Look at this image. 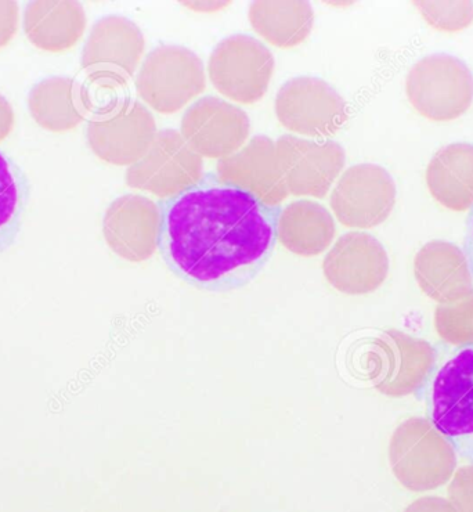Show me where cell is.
<instances>
[{"instance_id":"6da1fadb","label":"cell","mask_w":473,"mask_h":512,"mask_svg":"<svg viewBox=\"0 0 473 512\" xmlns=\"http://www.w3.org/2000/svg\"><path fill=\"white\" fill-rule=\"evenodd\" d=\"M160 250L183 280L209 291L244 286L276 247L281 208L205 173L196 185L158 204Z\"/></svg>"},{"instance_id":"7a4b0ae2","label":"cell","mask_w":473,"mask_h":512,"mask_svg":"<svg viewBox=\"0 0 473 512\" xmlns=\"http://www.w3.org/2000/svg\"><path fill=\"white\" fill-rule=\"evenodd\" d=\"M429 421L473 465V345L439 367L426 392Z\"/></svg>"},{"instance_id":"3957f363","label":"cell","mask_w":473,"mask_h":512,"mask_svg":"<svg viewBox=\"0 0 473 512\" xmlns=\"http://www.w3.org/2000/svg\"><path fill=\"white\" fill-rule=\"evenodd\" d=\"M389 461L395 477L413 492L440 488L457 467L456 450L431 421L420 417L404 421L393 432Z\"/></svg>"},{"instance_id":"277c9868","label":"cell","mask_w":473,"mask_h":512,"mask_svg":"<svg viewBox=\"0 0 473 512\" xmlns=\"http://www.w3.org/2000/svg\"><path fill=\"white\" fill-rule=\"evenodd\" d=\"M406 90L408 100L422 117L453 121L472 106L473 75L457 57L432 54L408 72Z\"/></svg>"},{"instance_id":"5b68a950","label":"cell","mask_w":473,"mask_h":512,"mask_svg":"<svg viewBox=\"0 0 473 512\" xmlns=\"http://www.w3.org/2000/svg\"><path fill=\"white\" fill-rule=\"evenodd\" d=\"M207 88L204 63L183 46H160L148 53L136 78L144 103L160 114H175Z\"/></svg>"},{"instance_id":"8992f818","label":"cell","mask_w":473,"mask_h":512,"mask_svg":"<svg viewBox=\"0 0 473 512\" xmlns=\"http://www.w3.org/2000/svg\"><path fill=\"white\" fill-rule=\"evenodd\" d=\"M435 363L436 351L431 344L396 330L375 338L364 356L375 389L392 398L421 391Z\"/></svg>"},{"instance_id":"52a82bcc","label":"cell","mask_w":473,"mask_h":512,"mask_svg":"<svg viewBox=\"0 0 473 512\" xmlns=\"http://www.w3.org/2000/svg\"><path fill=\"white\" fill-rule=\"evenodd\" d=\"M273 72V54L262 42L248 35L223 39L209 57L212 85L236 103L259 102L266 95Z\"/></svg>"},{"instance_id":"ba28073f","label":"cell","mask_w":473,"mask_h":512,"mask_svg":"<svg viewBox=\"0 0 473 512\" xmlns=\"http://www.w3.org/2000/svg\"><path fill=\"white\" fill-rule=\"evenodd\" d=\"M204 176V162L182 133L162 129L142 160L126 171V185L168 200L196 185Z\"/></svg>"},{"instance_id":"9c48e42d","label":"cell","mask_w":473,"mask_h":512,"mask_svg":"<svg viewBox=\"0 0 473 512\" xmlns=\"http://www.w3.org/2000/svg\"><path fill=\"white\" fill-rule=\"evenodd\" d=\"M274 108L284 128L303 136L335 135L349 117L348 104L337 90L313 77L285 82L278 90Z\"/></svg>"},{"instance_id":"30bf717a","label":"cell","mask_w":473,"mask_h":512,"mask_svg":"<svg viewBox=\"0 0 473 512\" xmlns=\"http://www.w3.org/2000/svg\"><path fill=\"white\" fill-rule=\"evenodd\" d=\"M395 180L375 164L346 169L332 190V211L343 226L371 229L384 223L396 204Z\"/></svg>"},{"instance_id":"8fae6325","label":"cell","mask_w":473,"mask_h":512,"mask_svg":"<svg viewBox=\"0 0 473 512\" xmlns=\"http://www.w3.org/2000/svg\"><path fill=\"white\" fill-rule=\"evenodd\" d=\"M276 151L288 193L296 197H326L345 168V150L334 140L284 135Z\"/></svg>"},{"instance_id":"7c38bea8","label":"cell","mask_w":473,"mask_h":512,"mask_svg":"<svg viewBox=\"0 0 473 512\" xmlns=\"http://www.w3.org/2000/svg\"><path fill=\"white\" fill-rule=\"evenodd\" d=\"M251 132L248 114L215 96L191 104L182 118L183 139L200 157L222 158L243 149Z\"/></svg>"},{"instance_id":"4fadbf2b","label":"cell","mask_w":473,"mask_h":512,"mask_svg":"<svg viewBox=\"0 0 473 512\" xmlns=\"http://www.w3.org/2000/svg\"><path fill=\"white\" fill-rule=\"evenodd\" d=\"M323 272L335 290L348 295L377 291L389 273L384 245L371 234H343L323 261Z\"/></svg>"},{"instance_id":"5bb4252c","label":"cell","mask_w":473,"mask_h":512,"mask_svg":"<svg viewBox=\"0 0 473 512\" xmlns=\"http://www.w3.org/2000/svg\"><path fill=\"white\" fill-rule=\"evenodd\" d=\"M157 133L153 114L144 104L132 100L110 117L90 120L88 143L100 160L131 167L142 160Z\"/></svg>"},{"instance_id":"9a60e30c","label":"cell","mask_w":473,"mask_h":512,"mask_svg":"<svg viewBox=\"0 0 473 512\" xmlns=\"http://www.w3.org/2000/svg\"><path fill=\"white\" fill-rule=\"evenodd\" d=\"M158 204L139 194H126L108 207L103 233L111 250L131 262L150 259L160 247Z\"/></svg>"},{"instance_id":"2e32d148","label":"cell","mask_w":473,"mask_h":512,"mask_svg":"<svg viewBox=\"0 0 473 512\" xmlns=\"http://www.w3.org/2000/svg\"><path fill=\"white\" fill-rule=\"evenodd\" d=\"M216 175L273 207H280L290 196L278 164L276 143L267 136H254L243 149L219 160Z\"/></svg>"},{"instance_id":"e0dca14e","label":"cell","mask_w":473,"mask_h":512,"mask_svg":"<svg viewBox=\"0 0 473 512\" xmlns=\"http://www.w3.org/2000/svg\"><path fill=\"white\" fill-rule=\"evenodd\" d=\"M146 41L133 21L121 16L101 18L93 25L82 53V68L114 71L131 78L142 60Z\"/></svg>"},{"instance_id":"ac0fdd59","label":"cell","mask_w":473,"mask_h":512,"mask_svg":"<svg viewBox=\"0 0 473 512\" xmlns=\"http://www.w3.org/2000/svg\"><path fill=\"white\" fill-rule=\"evenodd\" d=\"M414 274L421 290L440 305L473 294V277L464 251L447 241L425 244L415 256Z\"/></svg>"},{"instance_id":"d6986e66","label":"cell","mask_w":473,"mask_h":512,"mask_svg":"<svg viewBox=\"0 0 473 512\" xmlns=\"http://www.w3.org/2000/svg\"><path fill=\"white\" fill-rule=\"evenodd\" d=\"M86 14L78 2H32L24 12V32L35 48L50 53L74 48L86 30Z\"/></svg>"},{"instance_id":"ffe728a7","label":"cell","mask_w":473,"mask_h":512,"mask_svg":"<svg viewBox=\"0 0 473 512\" xmlns=\"http://www.w3.org/2000/svg\"><path fill=\"white\" fill-rule=\"evenodd\" d=\"M432 197L451 211L464 212L473 205V146L454 143L433 155L426 169Z\"/></svg>"},{"instance_id":"44dd1931","label":"cell","mask_w":473,"mask_h":512,"mask_svg":"<svg viewBox=\"0 0 473 512\" xmlns=\"http://www.w3.org/2000/svg\"><path fill=\"white\" fill-rule=\"evenodd\" d=\"M334 218L321 204L295 201L281 211L277 237L292 254L316 256L330 247L334 240Z\"/></svg>"},{"instance_id":"7402d4cb","label":"cell","mask_w":473,"mask_h":512,"mask_svg":"<svg viewBox=\"0 0 473 512\" xmlns=\"http://www.w3.org/2000/svg\"><path fill=\"white\" fill-rule=\"evenodd\" d=\"M249 21L270 45L290 49L312 32L314 12L308 2H255L249 7Z\"/></svg>"},{"instance_id":"603a6c76","label":"cell","mask_w":473,"mask_h":512,"mask_svg":"<svg viewBox=\"0 0 473 512\" xmlns=\"http://www.w3.org/2000/svg\"><path fill=\"white\" fill-rule=\"evenodd\" d=\"M28 108L36 124L56 133L72 131L86 117L79 84L71 78L56 77L39 82L28 97Z\"/></svg>"},{"instance_id":"cb8c5ba5","label":"cell","mask_w":473,"mask_h":512,"mask_svg":"<svg viewBox=\"0 0 473 512\" xmlns=\"http://www.w3.org/2000/svg\"><path fill=\"white\" fill-rule=\"evenodd\" d=\"M79 96L86 115L110 117L132 102L129 78L114 71H89L79 85Z\"/></svg>"},{"instance_id":"d4e9b609","label":"cell","mask_w":473,"mask_h":512,"mask_svg":"<svg viewBox=\"0 0 473 512\" xmlns=\"http://www.w3.org/2000/svg\"><path fill=\"white\" fill-rule=\"evenodd\" d=\"M25 185L20 172L0 153V252L7 250L20 229Z\"/></svg>"},{"instance_id":"484cf974","label":"cell","mask_w":473,"mask_h":512,"mask_svg":"<svg viewBox=\"0 0 473 512\" xmlns=\"http://www.w3.org/2000/svg\"><path fill=\"white\" fill-rule=\"evenodd\" d=\"M435 327L440 337L451 345H473V294L461 301L439 305Z\"/></svg>"},{"instance_id":"4316f807","label":"cell","mask_w":473,"mask_h":512,"mask_svg":"<svg viewBox=\"0 0 473 512\" xmlns=\"http://www.w3.org/2000/svg\"><path fill=\"white\" fill-rule=\"evenodd\" d=\"M429 25L439 31L465 30L473 21L472 2H414Z\"/></svg>"},{"instance_id":"83f0119b","label":"cell","mask_w":473,"mask_h":512,"mask_svg":"<svg viewBox=\"0 0 473 512\" xmlns=\"http://www.w3.org/2000/svg\"><path fill=\"white\" fill-rule=\"evenodd\" d=\"M449 501L457 512H473V465L456 472L449 486Z\"/></svg>"},{"instance_id":"f1b7e54d","label":"cell","mask_w":473,"mask_h":512,"mask_svg":"<svg viewBox=\"0 0 473 512\" xmlns=\"http://www.w3.org/2000/svg\"><path fill=\"white\" fill-rule=\"evenodd\" d=\"M20 24V7L16 2H0V49L13 41Z\"/></svg>"},{"instance_id":"f546056e","label":"cell","mask_w":473,"mask_h":512,"mask_svg":"<svg viewBox=\"0 0 473 512\" xmlns=\"http://www.w3.org/2000/svg\"><path fill=\"white\" fill-rule=\"evenodd\" d=\"M404 512H457L449 500L442 497H422L414 501Z\"/></svg>"},{"instance_id":"4dcf8cb0","label":"cell","mask_w":473,"mask_h":512,"mask_svg":"<svg viewBox=\"0 0 473 512\" xmlns=\"http://www.w3.org/2000/svg\"><path fill=\"white\" fill-rule=\"evenodd\" d=\"M14 128V111L5 97L0 95V143L10 136Z\"/></svg>"},{"instance_id":"1f68e13d","label":"cell","mask_w":473,"mask_h":512,"mask_svg":"<svg viewBox=\"0 0 473 512\" xmlns=\"http://www.w3.org/2000/svg\"><path fill=\"white\" fill-rule=\"evenodd\" d=\"M464 255L467 258L469 270H471L473 277V205L471 214L468 216L467 229H465Z\"/></svg>"}]
</instances>
